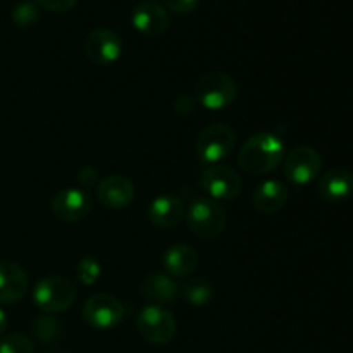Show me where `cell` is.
Masks as SVG:
<instances>
[{"instance_id":"cell-13","label":"cell","mask_w":353,"mask_h":353,"mask_svg":"<svg viewBox=\"0 0 353 353\" xmlns=\"http://www.w3.org/2000/svg\"><path fill=\"white\" fill-rule=\"evenodd\" d=\"M97 199L107 209H126L134 200V185L126 176H109L97 186Z\"/></svg>"},{"instance_id":"cell-3","label":"cell","mask_w":353,"mask_h":353,"mask_svg":"<svg viewBox=\"0 0 353 353\" xmlns=\"http://www.w3.org/2000/svg\"><path fill=\"white\" fill-rule=\"evenodd\" d=\"M34 305L45 314H61L71 309L76 300V288L68 278L47 276L34 285Z\"/></svg>"},{"instance_id":"cell-9","label":"cell","mask_w":353,"mask_h":353,"mask_svg":"<svg viewBox=\"0 0 353 353\" xmlns=\"http://www.w3.org/2000/svg\"><path fill=\"white\" fill-rule=\"evenodd\" d=\"M200 188L212 200H233L241 193L243 183L233 168L224 164H214L203 171L200 178Z\"/></svg>"},{"instance_id":"cell-6","label":"cell","mask_w":353,"mask_h":353,"mask_svg":"<svg viewBox=\"0 0 353 353\" xmlns=\"http://www.w3.org/2000/svg\"><path fill=\"white\" fill-rule=\"evenodd\" d=\"M234 143L236 133L233 128L223 123H214L200 131L196 138V154L205 164H221V161L233 152Z\"/></svg>"},{"instance_id":"cell-22","label":"cell","mask_w":353,"mask_h":353,"mask_svg":"<svg viewBox=\"0 0 353 353\" xmlns=\"http://www.w3.org/2000/svg\"><path fill=\"white\" fill-rule=\"evenodd\" d=\"M10 19L16 26L28 28L33 26L38 19H40V7L33 2V0H21L12 7L10 12Z\"/></svg>"},{"instance_id":"cell-23","label":"cell","mask_w":353,"mask_h":353,"mask_svg":"<svg viewBox=\"0 0 353 353\" xmlns=\"http://www.w3.org/2000/svg\"><path fill=\"white\" fill-rule=\"evenodd\" d=\"M76 272H78V278L83 285L93 286L99 283L100 276H102V265L99 264V261H97V259L83 257L81 261L78 262Z\"/></svg>"},{"instance_id":"cell-20","label":"cell","mask_w":353,"mask_h":353,"mask_svg":"<svg viewBox=\"0 0 353 353\" xmlns=\"http://www.w3.org/2000/svg\"><path fill=\"white\" fill-rule=\"evenodd\" d=\"M183 295H185L186 302L192 303V305L203 307L207 303H210L214 292L209 281H205L203 278H193L188 283H185V286H183Z\"/></svg>"},{"instance_id":"cell-10","label":"cell","mask_w":353,"mask_h":353,"mask_svg":"<svg viewBox=\"0 0 353 353\" xmlns=\"http://www.w3.org/2000/svg\"><path fill=\"white\" fill-rule=\"evenodd\" d=\"M86 57L97 65L114 64L123 54V40L109 28H97L86 37Z\"/></svg>"},{"instance_id":"cell-16","label":"cell","mask_w":353,"mask_h":353,"mask_svg":"<svg viewBox=\"0 0 353 353\" xmlns=\"http://www.w3.org/2000/svg\"><path fill=\"white\" fill-rule=\"evenodd\" d=\"M319 195L327 203L345 202L353 193V174L345 168H333L319 179Z\"/></svg>"},{"instance_id":"cell-2","label":"cell","mask_w":353,"mask_h":353,"mask_svg":"<svg viewBox=\"0 0 353 353\" xmlns=\"http://www.w3.org/2000/svg\"><path fill=\"white\" fill-rule=\"evenodd\" d=\"M186 223L199 240H216L226 230L228 216L216 200L199 199L190 203Z\"/></svg>"},{"instance_id":"cell-12","label":"cell","mask_w":353,"mask_h":353,"mask_svg":"<svg viewBox=\"0 0 353 353\" xmlns=\"http://www.w3.org/2000/svg\"><path fill=\"white\" fill-rule=\"evenodd\" d=\"M131 23H133L134 30H138L145 37H159V34L165 33L171 19H169V14L164 6L155 0H143L133 9Z\"/></svg>"},{"instance_id":"cell-19","label":"cell","mask_w":353,"mask_h":353,"mask_svg":"<svg viewBox=\"0 0 353 353\" xmlns=\"http://www.w3.org/2000/svg\"><path fill=\"white\" fill-rule=\"evenodd\" d=\"M162 262H164V269L169 276L186 278L195 272L196 265H199V254L188 245L178 243L165 250Z\"/></svg>"},{"instance_id":"cell-7","label":"cell","mask_w":353,"mask_h":353,"mask_svg":"<svg viewBox=\"0 0 353 353\" xmlns=\"http://www.w3.org/2000/svg\"><path fill=\"white\" fill-rule=\"evenodd\" d=\"M83 317L88 326L100 331H109L123 323L124 305L109 293H97L85 302Z\"/></svg>"},{"instance_id":"cell-17","label":"cell","mask_w":353,"mask_h":353,"mask_svg":"<svg viewBox=\"0 0 353 353\" xmlns=\"http://www.w3.org/2000/svg\"><path fill=\"white\" fill-rule=\"evenodd\" d=\"M290 199L288 186L278 179H269L255 188L252 202L254 207L262 214H276L286 205Z\"/></svg>"},{"instance_id":"cell-29","label":"cell","mask_w":353,"mask_h":353,"mask_svg":"<svg viewBox=\"0 0 353 353\" xmlns=\"http://www.w3.org/2000/svg\"><path fill=\"white\" fill-rule=\"evenodd\" d=\"M7 324H9V321H7V314L0 309V334H3V331L7 330Z\"/></svg>"},{"instance_id":"cell-4","label":"cell","mask_w":353,"mask_h":353,"mask_svg":"<svg viewBox=\"0 0 353 353\" xmlns=\"http://www.w3.org/2000/svg\"><path fill=\"white\" fill-rule=\"evenodd\" d=\"M238 86L224 72H207L196 81L195 99L209 110H224L236 100Z\"/></svg>"},{"instance_id":"cell-18","label":"cell","mask_w":353,"mask_h":353,"mask_svg":"<svg viewBox=\"0 0 353 353\" xmlns=\"http://www.w3.org/2000/svg\"><path fill=\"white\" fill-rule=\"evenodd\" d=\"M178 288L172 276L164 274V272H152L147 276L141 285V295L150 300L154 305H171L178 299Z\"/></svg>"},{"instance_id":"cell-8","label":"cell","mask_w":353,"mask_h":353,"mask_svg":"<svg viewBox=\"0 0 353 353\" xmlns=\"http://www.w3.org/2000/svg\"><path fill=\"white\" fill-rule=\"evenodd\" d=\"M321 169H323V157L319 152L316 148L302 145L290 150V154L286 155L283 172L290 183L303 186L319 178Z\"/></svg>"},{"instance_id":"cell-25","label":"cell","mask_w":353,"mask_h":353,"mask_svg":"<svg viewBox=\"0 0 353 353\" xmlns=\"http://www.w3.org/2000/svg\"><path fill=\"white\" fill-rule=\"evenodd\" d=\"M38 7L52 10V12H68L76 6L78 0H33Z\"/></svg>"},{"instance_id":"cell-1","label":"cell","mask_w":353,"mask_h":353,"mask_svg":"<svg viewBox=\"0 0 353 353\" xmlns=\"http://www.w3.org/2000/svg\"><path fill=\"white\" fill-rule=\"evenodd\" d=\"M285 141L274 133L252 134L238 154V164L247 174L264 176L285 161Z\"/></svg>"},{"instance_id":"cell-27","label":"cell","mask_w":353,"mask_h":353,"mask_svg":"<svg viewBox=\"0 0 353 353\" xmlns=\"http://www.w3.org/2000/svg\"><path fill=\"white\" fill-rule=\"evenodd\" d=\"M196 105H199V102H196L195 95H186V93H183V95H179L174 100V110L179 116H188V114H192L196 109Z\"/></svg>"},{"instance_id":"cell-28","label":"cell","mask_w":353,"mask_h":353,"mask_svg":"<svg viewBox=\"0 0 353 353\" xmlns=\"http://www.w3.org/2000/svg\"><path fill=\"white\" fill-rule=\"evenodd\" d=\"M99 179V172L97 169H93L92 165H83L78 171V183L81 185L83 190H90Z\"/></svg>"},{"instance_id":"cell-26","label":"cell","mask_w":353,"mask_h":353,"mask_svg":"<svg viewBox=\"0 0 353 353\" xmlns=\"http://www.w3.org/2000/svg\"><path fill=\"white\" fill-rule=\"evenodd\" d=\"M164 6L174 14H190L196 9L200 0H162Z\"/></svg>"},{"instance_id":"cell-11","label":"cell","mask_w":353,"mask_h":353,"mask_svg":"<svg viewBox=\"0 0 353 353\" xmlns=\"http://www.w3.org/2000/svg\"><path fill=\"white\" fill-rule=\"evenodd\" d=\"M92 210V196L83 188L61 190L52 200V212L62 223H79Z\"/></svg>"},{"instance_id":"cell-14","label":"cell","mask_w":353,"mask_h":353,"mask_svg":"<svg viewBox=\"0 0 353 353\" xmlns=\"http://www.w3.org/2000/svg\"><path fill=\"white\" fill-rule=\"evenodd\" d=\"M183 214H185V205L178 196L171 193L155 196L147 210L148 221L159 230H171L178 226L179 221L183 219Z\"/></svg>"},{"instance_id":"cell-21","label":"cell","mask_w":353,"mask_h":353,"mask_svg":"<svg viewBox=\"0 0 353 353\" xmlns=\"http://www.w3.org/2000/svg\"><path fill=\"white\" fill-rule=\"evenodd\" d=\"M33 333L43 345L55 343L61 338L62 327L52 316H40L33 323Z\"/></svg>"},{"instance_id":"cell-15","label":"cell","mask_w":353,"mask_h":353,"mask_svg":"<svg viewBox=\"0 0 353 353\" xmlns=\"http://www.w3.org/2000/svg\"><path fill=\"white\" fill-rule=\"evenodd\" d=\"M28 276L16 262H0V303H17L28 292Z\"/></svg>"},{"instance_id":"cell-24","label":"cell","mask_w":353,"mask_h":353,"mask_svg":"<svg viewBox=\"0 0 353 353\" xmlns=\"http://www.w3.org/2000/svg\"><path fill=\"white\" fill-rule=\"evenodd\" d=\"M0 353H34V343L26 334L14 333L0 341Z\"/></svg>"},{"instance_id":"cell-5","label":"cell","mask_w":353,"mask_h":353,"mask_svg":"<svg viewBox=\"0 0 353 353\" xmlns=\"http://www.w3.org/2000/svg\"><path fill=\"white\" fill-rule=\"evenodd\" d=\"M137 327L140 336L152 345H168L174 340L178 324L174 316L165 307L147 305L137 317Z\"/></svg>"}]
</instances>
